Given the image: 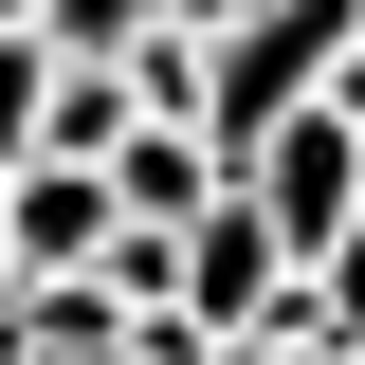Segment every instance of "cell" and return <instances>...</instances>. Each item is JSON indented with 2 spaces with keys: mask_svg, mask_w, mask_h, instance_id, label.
<instances>
[{
  "mask_svg": "<svg viewBox=\"0 0 365 365\" xmlns=\"http://www.w3.org/2000/svg\"><path fill=\"white\" fill-rule=\"evenodd\" d=\"M292 292H311V274H292V237H274L256 201L220 182V201L182 220V274H165V311H201V329H274Z\"/></svg>",
  "mask_w": 365,
  "mask_h": 365,
  "instance_id": "7a4b0ae2",
  "label": "cell"
},
{
  "mask_svg": "<svg viewBox=\"0 0 365 365\" xmlns=\"http://www.w3.org/2000/svg\"><path fill=\"white\" fill-rule=\"evenodd\" d=\"M237 201H256V220L292 237V274H311V237H329V220L365 201V128L329 110V91H311V110H274V128L237 146Z\"/></svg>",
  "mask_w": 365,
  "mask_h": 365,
  "instance_id": "6da1fadb",
  "label": "cell"
},
{
  "mask_svg": "<svg viewBox=\"0 0 365 365\" xmlns=\"http://www.w3.org/2000/svg\"><path fill=\"white\" fill-rule=\"evenodd\" d=\"M220 128H201V110H128V146H110V201H128V220H201V201H220Z\"/></svg>",
  "mask_w": 365,
  "mask_h": 365,
  "instance_id": "277c9868",
  "label": "cell"
},
{
  "mask_svg": "<svg viewBox=\"0 0 365 365\" xmlns=\"http://www.w3.org/2000/svg\"><path fill=\"white\" fill-rule=\"evenodd\" d=\"M165 0H37V55H128Z\"/></svg>",
  "mask_w": 365,
  "mask_h": 365,
  "instance_id": "8992f818",
  "label": "cell"
},
{
  "mask_svg": "<svg viewBox=\"0 0 365 365\" xmlns=\"http://www.w3.org/2000/svg\"><path fill=\"white\" fill-rule=\"evenodd\" d=\"M0 292H19V237H0Z\"/></svg>",
  "mask_w": 365,
  "mask_h": 365,
  "instance_id": "30bf717a",
  "label": "cell"
},
{
  "mask_svg": "<svg viewBox=\"0 0 365 365\" xmlns=\"http://www.w3.org/2000/svg\"><path fill=\"white\" fill-rule=\"evenodd\" d=\"M0 347L19 365H110L128 347V292H110V274H19V292H0Z\"/></svg>",
  "mask_w": 365,
  "mask_h": 365,
  "instance_id": "5b68a950",
  "label": "cell"
},
{
  "mask_svg": "<svg viewBox=\"0 0 365 365\" xmlns=\"http://www.w3.org/2000/svg\"><path fill=\"white\" fill-rule=\"evenodd\" d=\"M0 365H19V347H0Z\"/></svg>",
  "mask_w": 365,
  "mask_h": 365,
  "instance_id": "8fae6325",
  "label": "cell"
},
{
  "mask_svg": "<svg viewBox=\"0 0 365 365\" xmlns=\"http://www.w3.org/2000/svg\"><path fill=\"white\" fill-rule=\"evenodd\" d=\"M110 220H128V201H110V165H73V146H19V165H0V237H19V274H91Z\"/></svg>",
  "mask_w": 365,
  "mask_h": 365,
  "instance_id": "3957f363",
  "label": "cell"
},
{
  "mask_svg": "<svg viewBox=\"0 0 365 365\" xmlns=\"http://www.w3.org/2000/svg\"><path fill=\"white\" fill-rule=\"evenodd\" d=\"M165 19H182V37H220V19H237V0H165Z\"/></svg>",
  "mask_w": 365,
  "mask_h": 365,
  "instance_id": "9c48e42d",
  "label": "cell"
},
{
  "mask_svg": "<svg viewBox=\"0 0 365 365\" xmlns=\"http://www.w3.org/2000/svg\"><path fill=\"white\" fill-rule=\"evenodd\" d=\"M37 146V37H0V165Z\"/></svg>",
  "mask_w": 365,
  "mask_h": 365,
  "instance_id": "ba28073f",
  "label": "cell"
},
{
  "mask_svg": "<svg viewBox=\"0 0 365 365\" xmlns=\"http://www.w3.org/2000/svg\"><path fill=\"white\" fill-rule=\"evenodd\" d=\"M311 329H365V201L311 237Z\"/></svg>",
  "mask_w": 365,
  "mask_h": 365,
  "instance_id": "52a82bcc",
  "label": "cell"
}]
</instances>
